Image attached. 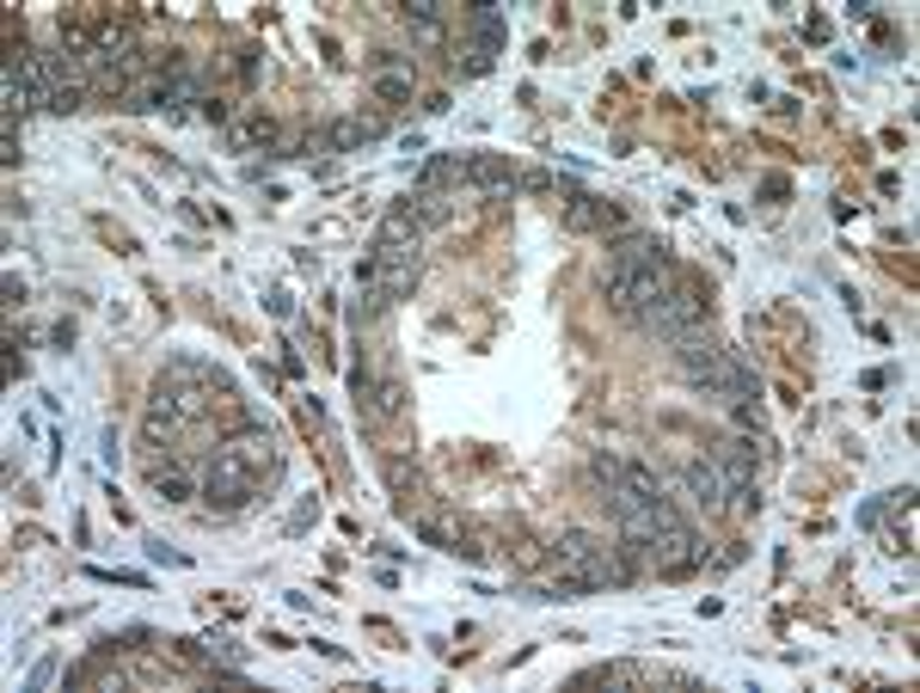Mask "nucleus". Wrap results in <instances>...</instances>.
I'll return each instance as SVG.
<instances>
[{
  "label": "nucleus",
  "instance_id": "obj_12",
  "mask_svg": "<svg viewBox=\"0 0 920 693\" xmlns=\"http://www.w3.org/2000/svg\"><path fill=\"white\" fill-rule=\"evenodd\" d=\"M369 393H375V400H369V417H375V424H393V417L406 412V386L399 381H381V386H369Z\"/></svg>",
  "mask_w": 920,
  "mask_h": 693
},
{
  "label": "nucleus",
  "instance_id": "obj_9",
  "mask_svg": "<svg viewBox=\"0 0 920 693\" xmlns=\"http://www.w3.org/2000/svg\"><path fill=\"white\" fill-rule=\"evenodd\" d=\"M442 185H467V160L461 154H430L418 166V190H442Z\"/></svg>",
  "mask_w": 920,
  "mask_h": 693
},
{
  "label": "nucleus",
  "instance_id": "obj_6",
  "mask_svg": "<svg viewBox=\"0 0 920 693\" xmlns=\"http://www.w3.org/2000/svg\"><path fill=\"white\" fill-rule=\"evenodd\" d=\"M221 448H228L234 461H246L258 478H265V473H277V442H270V430H265V424H240V430L228 436Z\"/></svg>",
  "mask_w": 920,
  "mask_h": 693
},
{
  "label": "nucleus",
  "instance_id": "obj_14",
  "mask_svg": "<svg viewBox=\"0 0 920 693\" xmlns=\"http://www.w3.org/2000/svg\"><path fill=\"white\" fill-rule=\"evenodd\" d=\"M197 657H209V662H228V669H240V662H246V650L240 645H228V638H197Z\"/></svg>",
  "mask_w": 920,
  "mask_h": 693
},
{
  "label": "nucleus",
  "instance_id": "obj_7",
  "mask_svg": "<svg viewBox=\"0 0 920 693\" xmlns=\"http://www.w3.org/2000/svg\"><path fill=\"white\" fill-rule=\"evenodd\" d=\"M387 136V117H338V124H326V148L331 154H350V148H362V141H375Z\"/></svg>",
  "mask_w": 920,
  "mask_h": 693
},
{
  "label": "nucleus",
  "instance_id": "obj_8",
  "mask_svg": "<svg viewBox=\"0 0 920 693\" xmlns=\"http://www.w3.org/2000/svg\"><path fill=\"white\" fill-rule=\"evenodd\" d=\"M467 185H479V190H515V166L510 160H498V154H473L467 160Z\"/></svg>",
  "mask_w": 920,
  "mask_h": 693
},
{
  "label": "nucleus",
  "instance_id": "obj_13",
  "mask_svg": "<svg viewBox=\"0 0 920 693\" xmlns=\"http://www.w3.org/2000/svg\"><path fill=\"white\" fill-rule=\"evenodd\" d=\"M32 105H37V93L25 86V74H19L13 62H7V111H13V117H25Z\"/></svg>",
  "mask_w": 920,
  "mask_h": 693
},
{
  "label": "nucleus",
  "instance_id": "obj_11",
  "mask_svg": "<svg viewBox=\"0 0 920 693\" xmlns=\"http://www.w3.org/2000/svg\"><path fill=\"white\" fill-rule=\"evenodd\" d=\"M228 141H234V148H270V141H277V124L258 117V111H240L234 124H228Z\"/></svg>",
  "mask_w": 920,
  "mask_h": 693
},
{
  "label": "nucleus",
  "instance_id": "obj_5",
  "mask_svg": "<svg viewBox=\"0 0 920 693\" xmlns=\"http://www.w3.org/2000/svg\"><path fill=\"white\" fill-rule=\"evenodd\" d=\"M564 228L571 233H608V228H626V209L608 197H590V190H571V203H564Z\"/></svg>",
  "mask_w": 920,
  "mask_h": 693
},
{
  "label": "nucleus",
  "instance_id": "obj_16",
  "mask_svg": "<svg viewBox=\"0 0 920 693\" xmlns=\"http://www.w3.org/2000/svg\"><path fill=\"white\" fill-rule=\"evenodd\" d=\"M375 99H387V105H406V99H411V80H399V74H375Z\"/></svg>",
  "mask_w": 920,
  "mask_h": 693
},
{
  "label": "nucleus",
  "instance_id": "obj_2",
  "mask_svg": "<svg viewBox=\"0 0 920 693\" xmlns=\"http://www.w3.org/2000/svg\"><path fill=\"white\" fill-rule=\"evenodd\" d=\"M252 492H258V473H252L246 461H234V454L216 442V454L203 461V504H209V516H240V509L252 504Z\"/></svg>",
  "mask_w": 920,
  "mask_h": 693
},
{
  "label": "nucleus",
  "instance_id": "obj_3",
  "mask_svg": "<svg viewBox=\"0 0 920 693\" xmlns=\"http://www.w3.org/2000/svg\"><path fill=\"white\" fill-rule=\"evenodd\" d=\"M148 492L160 504H190V497H203V466L190 461H148Z\"/></svg>",
  "mask_w": 920,
  "mask_h": 693
},
{
  "label": "nucleus",
  "instance_id": "obj_15",
  "mask_svg": "<svg viewBox=\"0 0 920 693\" xmlns=\"http://www.w3.org/2000/svg\"><path fill=\"white\" fill-rule=\"evenodd\" d=\"M515 190H534V197H552V190H559V178H552L546 166H528V172H515Z\"/></svg>",
  "mask_w": 920,
  "mask_h": 693
},
{
  "label": "nucleus",
  "instance_id": "obj_10",
  "mask_svg": "<svg viewBox=\"0 0 920 693\" xmlns=\"http://www.w3.org/2000/svg\"><path fill=\"white\" fill-rule=\"evenodd\" d=\"M656 258H663L656 233H626V240L608 246V264H632V270H644V264H656Z\"/></svg>",
  "mask_w": 920,
  "mask_h": 693
},
{
  "label": "nucleus",
  "instance_id": "obj_1",
  "mask_svg": "<svg viewBox=\"0 0 920 693\" xmlns=\"http://www.w3.org/2000/svg\"><path fill=\"white\" fill-rule=\"evenodd\" d=\"M632 325H639L644 338H663V344H682V338H694L706 325V294L694 289V282H675L663 301H651V308H639L632 313Z\"/></svg>",
  "mask_w": 920,
  "mask_h": 693
},
{
  "label": "nucleus",
  "instance_id": "obj_17",
  "mask_svg": "<svg viewBox=\"0 0 920 693\" xmlns=\"http://www.w3.org/2000/svg\"><path fill=\"white\" fill-rule=\"evenodd\" d=\"M80 99H86V86H74V80H62V86H56V93H49L44 105H49V111H62V117H68V111H80Z\"/></svg>",
  "mask_w": 920,
  "mask_h": 693
},
{
  "label": "nucleus",
  "instance_id": "obj_18",
  "mask_svg": "<svg viewBox=\"0 0 920 693\" xmlns=\"http://www.w3.org/2000/svg\"><path fill=\"white\" fill-rule=\"evenodd\" d=\"M755 190H761V197H785V190H792V178H785V172H767Z\"/></svg>",
  "mask_w": 920,
  "mask_h": 693
},
{
  "label": "nucleus",
  "instance_id": "obj_4",
  "mask_svg": "<svg viewBox=\"0 0 920 693\" xmlns=\"http://www.w3.org/2000/svg\"><path fill=\"white\" fill-rule=\"evenodd\" d=\"M682 492H687V504L706 509V516H724V509H731V485H724V473L712 466V454L682 466Z\"/></svg>",
  "mask_w": 920,
  "mask_h": 693
}]
</instances>
